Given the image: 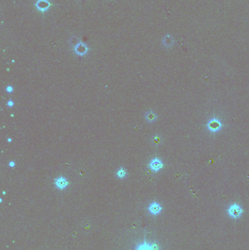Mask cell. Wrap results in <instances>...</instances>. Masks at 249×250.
<instances>
[{"label":"cell","instance_id":"cell-3","mask_svg":"<svg viewBox=\"0 0 249 250\" xmlns=\"http://www.w3.org/2000/svg\"><path fill=\"white\" fill-rule=\"evenodd\" d=\"M134 250H159V246L156 244H148L144 241L142 244L137 245Z\"/></svg>","mask_w":249,"mask_h":250},{"label":"cell","instance_id":"cell-9","mask_svg":"<svg viewBox=\"0 0 249 250\" xmlns=\"http://www.w3.org/2000/svg\"><path fill=\"white\" fill-rule=\"evenodd\" d=\"M6 91L7 92H9V93H10V92H12L13 91V87H11V86H8V87H7Z\"/></svg>","mask_w":249,"mask_h":250},{"label":"cell","instance_id":"cell-12","mask_svg":"<svg viewBox=\"0 0 249 250\" xmlns=\"http://www.w3.org/2000/svg\"><path fill=\"white\" fill-rule=\"evenodd\" d=\"M7 141L8 142H11V141H12V139H11V138H8Z\"/></svg>","mask_w":249,"mask_h":250},{"label":"cell","instance_id":"cell-1","mask_svg":"<svg viewBox=\"0 0 249 250\" xmlns=\"http://www.w3.org/2000/svg\"><path fill=\"white\" fill-rule=\"evenodd\" d=\"M228 213L231 217L237 219V218H238L239 216H240V215L242 214L243 210H242V208H240L238 205L233 204L229 208Z\"/></svg>","mask_w":249,"mask_h":250},{"label":"cell","instance_id":"cell-5","mask_svg":"<svg viewBox=\"0 0 249 250\" xmlns=\"http://www.w3.org/2000/svg\"><path fill=\"white\" fill-rule=\"evenodd\" d=\"M148 211L153 215H157L162 211V206L157 202H154L148 206Z\"/></svg>","mask_w":249,"mask_h":250},{"label":"cell","instance_id":"cell-2","mask_svg":"<svg viewBox=\"0 0 249 250\" xmlns=\"http://www.w3.org/2000/svg\"><path fill=\"white\" fill-rule=\"evenodd\" d=\"M54 184L59 190H64V189L67 188V187L69 185V182H68L67 178L60 176L54 180Z\"/></svg>","mask_w":249,"mask_h":250},{"label":"cell","instance_id":"cell-6","mask_svg":"<svg viewBox=\"0 0 249 250\" xmlns=\"http://www.w3.org/2000/svg\"><path fill=\"white\" fill-rule=\"evenodd\" d=\"M145 118H146V119H147V121L151 122H154V120H156V118H157V116H156V114L154 113V112L149 111V112H148L147 113H146Z\"/></svg>","mask_w":249,"mask_h":250},{"label":"cell","instance_id":"cell-11","mask_svg":"<svg viewBox=\"0 0 249 250\" xmlns=\"http://www.w3.org/2000/svg\"><path fill=\"white\" fill-rule=\"evenodd\" d=\"M15 165H16V163H15L13 161H10L9 163V166L11 167V168H14Z\"/></svg>","mask_w":249,"mask_h":250},{"label":"cell","instance_id":"cell-10","mask_svg":"<svg viewBox=\"0 0 249 250\" xmlns=\"http://www.w3.org/2000/svg\"><path fill=\"white\" fill-rule=\"evenodd\" d=\"M7 105L9 107H13L14 105V102H13V100H9L7 102Z\"/></svg>","mask_w":249,"mask_h":250},{"label":"cell","instance_id":"cell-8","mask_svg":"<svg viewBox=\"0 0 249 250\" xmlns=\"http://www.w3.org/2000/svg\"><path fill=\"white\" fill-rule=\"evenodd\" d=\"M76 53L80 54V55H83V54H86V48L85 47V46H78L77 49H76Z\"/></svg>","mask_w":249,"mask_h":250},{"label":"cell","instance_id":"cell-4","mask_svg":"<svg viewBox=\"0 0 249 250\" xmlns=\"http://www.w3.org/2000/svg\"><path fill=\"white\" fill-rule=\"evenodd\" d=\"M163 167V164L162 161L159 160L158 158L153 159L151 160L150 163H149V168L151 169L154 171H159L161 168Z\"/></svg>","mask_w":249,"mask_h":250},{"label":"cell","instance_id":"cell-7","mask_svg":"<svg viewBox=\"0 0 249 250\" xmlns=\"http://www.w3.org/2000/svg\"><path fill=\"white\" fill-rule=\"evenodd\" d=\"M116 175H117V176L119 177L120 178H123L127 175V171H126L125 169L123 168V167H122V168H120L119 170H118L117 173H116Z\"/></svg>","mask_w":249,"mask_h":250}]
</instances>
